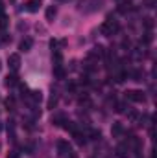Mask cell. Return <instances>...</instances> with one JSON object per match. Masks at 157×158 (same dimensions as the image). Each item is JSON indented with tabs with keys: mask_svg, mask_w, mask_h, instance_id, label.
<instances>
[{
	"mask_svg": "<svg viewBox=\"0 0 157 158\" xmlns=\"http://www.w3.org/2000/svg\"><path fill=\"white\" fill-rule=\"evenodd\" d=\"M61 127H63L65 131H69V132H74V131H76V123H74V121H69V119H65Z\"/></svg>",
	"mask_w": 157,
	"mask_h": 158,
	"instance_id": "obj_15",
	"label": "cell"
},
{
	"mask_svg": "<svg viewBox=\"0 0 157 158\" xmlns=\"http://www.w3.org/2000/svg\"><path fill=\"white\" fill-rule=\"evenodd\" d=\"M15 85H19V77H17L15 74H11V76L6 77V86H7V88H11V86H15Z\"/></svg>",
	"mask_w": 157,
	"mask_h": 158,
	"instance_id": "obj_13",
	"label": "cell"
},
{
	"mask_svg": "<svg viewBox=\"0 0 157 158\" xmlns=\"http://www.w3.org/2000/svg\"><path fill=\"white\" fill-rule=\"evenodd\" d=\"M131 76H133V81H142V72L141 70H135Z\"/></svg>",
	"mask_w": 157,
	"mask_h": 158,
	"instance_id": "obj_25",
	"label": "cell"
},
{
	"mask_svg": "<svg viewBox=\"0 0 157 158\" xmlns=\"http://www.w3.org/2000/svg\"><path fill=\"white\" fill-rule=\"evenodd\" d=\"M146 7H155V0H146Z\"/></svg>",
	"mask_w": 157,
	"mask_h": 158,
	"instance_id": "obj_28",
	"label": "cell"
},
{
	"mask_svg": "<svg viewBox=\"0 0 157 158\" xmlns=\"http://www.w3.org/2000/svg\"><path fill=\"white\" fill-rule=\"evenodd\" d=\"M32 46H34V40L28 37V39H22V40H20L19 50H20V52H30V50H32Z\"/></svg>",
	"mask_w": 157,
	"mask_h": 158,
	"instance_id": "obj_10",
	"label": "cell"
},
{
	"mask_svg": "<svg viewBox=\"0 0 157 158\" xmlns=\"http://www.w3.org/2000/svg\"><path fill=\"white\" fill-rule=\"evenodd\" d=\"M118 11H120V13H128V11H131V4H129V2H124V4H120Z\"/></svg>",
	"mask_w": 157,
	"mask_h": 158,
	"instance_id": "obj_22",
	"label": "cell"
},
{
	"mask_svg": "<svg viewBox=\"0 0 157 158\" xmlns=\"http://www.w3.org/2000/svg\"><path fill=\"white\" fill-rule=\"evenodd\" d=\"M59 2H67V0H59Z\"/></svg>",
	"mask_w": 157,
	"mask_h": 158,
	"instance_id": "obj_31",
	"label": "cell"
},
{
	"mask_svg": "<svg viewBox=\"0 0 157 158\" xmlns=\"http://www.w3.org/2000/svg\"><path fill=\"white\" fill-rule=\"evenodd\" d=\"M57 101H59V98H57V94L54 92V94H52V98H50V101H48V109H54V107L57 105Z\"/></svg>",
	"mask_w": 157,
	"mask_h": 158,
	"instance_id": "obj_19",
	"label": "cell"
},
{
	"mask_svg": "<svg viewBox=\"0 0 157 158\" xmlns=\"http://www.w3.org/2000/svg\"><path fill=\"white\" fill-rule=\"evenodd\" d=\"M89 136H91V140H100V138H102V132L96 131V129H91V131H89Z\"/></svg>",
	"mask_w": 157,
	"mask_h": 158,
	"instance_id": "obj_20",
	"label": "cell"
},
{
	"mask_svg": "<svg viewBox=\"0 0 157 158\" xmlns=\"http://www.w3.org/2000/svg\"><path fill=\"white\" fill-rule=\"evenodd\" d=\"M6 26H7V19H6V17L2 15V17H0V30H4Z\"/></svg>",
	"mask_w": 157,
	"mask_h": 158,
	"instance_id": "obj_27",
	"label": "cell"
},
{
	"mask_svg": "<svg viewBox=\"0 0 157 158\" xmlns=\"http://www.w3.org/2000/svg\"><path fill=\"white\" fill-rule=\"evenodd\" d=\"M57 153H59V156H67V155H70V153H72L70 143H69L67 140H59V142H57Z\"/></svg>",
	"mask_w": 157,
	"mask_h": 158,
	"instance_id": "obj_4",
	"label": "cell"
},
{
	"mask_svg": "<svg viewBox=\"0 0 157 158\" xmlns=\"http://www.w3.org/2000/svg\"><path fill=\"white\" fill-rule=\"evenodd\" d=\"M128 118L131 119V121H137V119H139V112H137V110H129V112H128Z\"/></svg>",
	"mask_w": 157,
	"mask_h": 158,
	"instance_id": "obj_24",
	"label": "cell"
},
{
	"mask_svg": "<svg viewBox=\"0 0 157 158\" xmlns=\"http://www.w3.org/2000/svg\"><path fill=\"white\" fill-rule=\"evenodd\" d=\"M9 158H19V153H17V151H13V153L9 155Z\"/></svg>",
	"mask_w": 157,
	"mask_h": 158,
	"instance_id": "obj_29",
	"label": "cell"
},
{
	"mask_svg": "<svg viewBox=\"0 0 157 158\" xmlns=\"http://www.w3.org/2000/svg\"><path fill=\"white\" fill-rule=\"evenodd\" d=\"M72 136H74V140H76V143H79V145H83V143L87 142V136H85L83 132H79L78 129H76V131L72 132Z\"/></svg>",
	"mask_w": 157,
	"mask_h": 158,
	"instance_id": "obj_11",
	"label": "cell"
},
{
	"mask_svg": "<svg viewBox=\"0 0 157 158\" xmlns=\"http://www.w3.org/2000/svg\"><path fill=\"white\" fill-rule=\"evenodd\" d=\"M41 99H43V96H41L39 90H34V92H30L28 94V101H30V105L32 107H37L41 103Z\"/></svg>",
	"mask_w": 157,
	"mask_h": 158,
	"instance_id": "obj_6",
	"label": "cell"
},
{
	"mask_svg": "<svg viewBox=\"0 0 157 158\" xmlns=\"http://www.w3.org/2000/svg\"><path fill=\"white\" fill-rule=\"evenodd\" d=\"M100 6H102V0H79L78 9L83 13H92V11L100 9Z\"/></svg>",
	"mask_w": 157,
	"mask_h": 158,
	"instance_id": "obj_2",
	"label": "cell"
},
{
	"mask_svg": "<svg viewBox=\"0 0 157 158\" xmlns=\"http://www.w3.org/2000/svg\"><path fill=\"white\" fill-rule=\"evenodd\" d=\"M118 30H120V26H118L117 20H111V19H107L102 26H100V33L102 35H105V37H111V35H115Z\"/></svg>",
	"mask_w": 157,
	"mask_h": 158,
	"instance_id": "obj_1",
	"label": "cell"
},
{
	"mask_svg": "<svg viewBox=\"0 0 157 158\" xmlns=\"http://www.w3.org/2000/svg\"><path fill=\"white\" fill-rule=\"evenodd\" d=\"M142 24H144V28H146L148 31H152V28H154V19H152V17H146Z\"/></svg>",
	"mask_w": 157,
	"mask_h": 158,
	"instance_id": "obj_18",
	"label": "cell"
},
{
	"mask_svg": "<svg viewBox=\"0 0 157 158\" xmlns=\"http://www.w3.org/2000/svg\"><path fill=\"white\" fill-rule=\"evenodd\" d=\"M39 6L41 0H26V11H30V13H35L39 9Z\"/></svg>",
	"mask_w": 157,
	"mask_h": 158,
	"instance_id": "obj_9",
	"label": "cell"
},
{
	"mask_svg": "<svg viewBox=\"0 0 157 158\" xmlns=\"http://www.w3.org/2000/svg\"><path fill=\"white\" fill-rule=\"evenodd\" d=\"M4 105H6L7 110H13V109H15V99H13V98H7V99L4 101Z\"/></svg>",
	"mask_w": 157,
	"mask_h": 158,
	"instance_id": "obj_23",
	"label": "cell"
},
{
	"mask_svg": "<svg viewBox=\"0 0 157 158\" xmlns=\"http://www.w3.org/2000/svg\"><path fill=\"white\" fill-rule=\"evenodd\" d=\"M56 13H57V11H56V7H54V6H50V7L46 9V20H48V22H52V20H54V17H56Z\"/></svg>",
	"mask_w": 157,
	"mask_h": 158,
	"instance_id": "obj_16",
	"label": "cell"
},
{
	"mask_svg": "<svg viewBox=\"0 0 157 158\" xmlns=\"http://www.w3.org/2000/svg\"><path fill=\"white\" fill-rule=\"evenodd\" d=\"M83 68H85V72H87V74H91V72H94V70H96V66H94V61H91V59H87V61L83 63Z\"/></svg>",
	"mask_w": 157,
	"mask_h": 158,
	"instance_id": "obj_14",
	"label": "cell"
},
{
	"mask_svg": "<svg viewBox=\"0 0 157 158\" xmlns=\"http://www.w3.org/2000/svg\"><path fill=\"white\" fill-rule=\"evenodd\" d=\"M54 77L56 79H65L67 77V70L63 68V64H54Z\"/></svg>",
	"mask_w": 157,
	"mask_h": 158,
	"instance_id": "obj_7",
	"label": "cell"
},
{
	"mask_svg": "<svg viewBox=\"0 0 157 158\" xmlns=\"http://www.w3.org/2000/svg\"><path fill=\"white\" fill-rule=\"evenodd\" d=\"M115 110H117V112H124V110H126V103H117V105H115Z\"/></svg>",
	"mask_w": 157,
	"mask_h": 158,
	"instance_id": "obj_26",
	"label": "cell"
},
{
	"mask_svg": "<svg viewBox=\"0 0 157 158\" xmlns=\"http://www.w3.org/2000/svg\"><path fill=\"white\" fill-rule=\"evenodd\" d=\"M63 121H65V114H56V116L52 118V123H54V125H57V127H61V125H63Z\"/></svg>",
	"mask_w": 157,
	"mask_h": 158,
	"instance_id": "obj_17",
	"label": "cell"
},
{
	"mask_svg": "<svg viewBox=\"0 0 157 158\" xmlns=\"http://www.w3.org/2000/svg\"><path fill=\"white\" fill-rule=\"evenodd\" d=\"M2 15H4V4L0 2V17H2Z\"/></svg>",
	"mask_w": 157,
	"mask_h": 158,
	"instance_id": "obj_30",
	"label": "cell"
},
{
	"mask_svg": "<svg viewBox=\"0 0 157 158\" xmlns=\"http://www.w3.org/2000/svg\"><path fill=\"white\" fill-rule=\"evenodd\" d=\"M7 64H9V68H11L13 72H17V70L20 68V57H19V53H11V55L7 57Z\"/></svg>",
	"mask_w": 157,
	"mask_h": 158,
	"instance_id": "obj_5",
	"label": "cell"
},
{
	"mask_svg": "<svg viewBox=\"0 0 157 158\" xmlns=\"http://www.w3.org/2000/svg\"><path fill=\"white\" fill-rule=\"evenodd\" d=\"M152 40H154V35H152V31H146V33H144V37L141 39V42H142V44H150Z\"/></svg>",
	"mask_w": 157,
	"mask_h": 158,
	"instance_id": "obj_21",
	"label": "cell"
},
{
	"mask_svg": "<svg viewBox=\"0 0 157 158\" xmlns=\"http://www.w3.org/2000/svg\"><path fill=\"white\" fill-rule=\"evenodd\" d=\"M129 155V147L128 145H118L117 147V156L118 158H128Z\"/></svg>",
	"mask_w": 157,
	"mask_h": 158,
	"instance_id": "obj_12",
	"label": "cell"
},
{
	"mask_svg": "<svg viewBox=\"0 0 157 158\" xmlns=\"http://www.w3.org/2000/svg\"><path fill=\"white\" fill-rule=\"evenodd\" d=\"M111 134H113V138H120L122 134H124V127H122V123H113V127H111Z\"/></svg>",
	"mask_w": 157,
	"mask_h": 158,
	"instance_id": "obj_8",
	"label": "cell"
},
{
	"mask_svg": "<svg viewBox=\"0 0 157 158\" xmlns=\"http://www.w3.org/2000/svg\"><path fill=\"white\" fill-rule=\"evenodd\" d=\"M126 99L135 101V103H142L144 101V92L142 90H128L126 92Z\"/></svg>",
	"mask_w": 157,
	"mask_h": 158,
	"instance_id": "obj_3",
	"label": "cell"
}]
</instances>
